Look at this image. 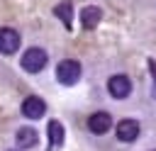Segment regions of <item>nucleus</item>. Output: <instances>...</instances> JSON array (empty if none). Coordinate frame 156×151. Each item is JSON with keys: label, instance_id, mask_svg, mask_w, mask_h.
Listing matches in <instances>:
<instances>
[{"label": "nucleus", "instance_id": "8", "mask_svg": "<svg viewBox=\"0 0 156 151\" xmlns=\"http://www.w3.org/2000/svg\"><path fill=\"white\" fill-rule=\"evenodd\" d=\"M15 141L20 149H34L37 141H39V134L32 129V127H20L17 134H15Z\"/></svg>", "mask_w": 156, "mask_h": 151}, {"label": "nucleus", "instance_id": "12", "mask_svg": "<svg viewBox=\"0 0 156 151\" xmlns=\"http://www.w3.org/2000/svg\"><path fill=\"white\" fill-rule=\"evenodd\" d=\"M151 73H154V95H156V63H151Z\"/></svg>", "mask_w": 156, "mask_h": 151}, {"label": "nucleus", "instance_id": "10", "mask_svg": "<svg viewBox=\"0 0 156 151\" xmlns=\"http://www.w3.org/2000/svg\"><path fill=\"white\" fill-rule=\"evenodd\" d=\"M49 141H51L54 149L63 144V127H61L58 119H51V122H49Z\"/></svg>", "mask_w": 156, "mask_h": 151}, {"label": "nucleus", "instance_id": "6", "mask_svg": "<svg viewBox=\"0 0 156 151\" xmlns=\"http://www.w3.org/2000/svg\"><path fill=\"white\" fill-rule=\"evenodd\" d=\"M139 136V122L136 119H122L117 122V139L119 141H134Z\"/></svg>", "mask_w": 156, "mask_h": 151}, {"label": "nucleus", "instance_id": "13", "mask_svg": "<svg viewBox=\"0 0 156 151\" xmlns=\"http://www.w3.org/2000/svg\"><path fill=\"white\" fill-rule=\"evenodd\" d=\"M10 151H20V149H10Z\"/></svg>", "mask_w": 156, "mask_h": 151}, {"label": "nucleus", "instance_id": "9", "mask_svg": "<svg viewBox=\"0 0 156 151\" xmlns=\"http://www.w3.org/2000/svg\"><path fill=\"white\" fill-rule=\"evenodd\" d=\"M98 22H100V10L93 7V5L83 7V12H80V24H83L85 29H93V27H98Z\"/></svg>", "mask_w": 156, "mask_h": 151}, {"label": "nucleus", "instance_id": "4", "mask_svg": "<svg viewBox=\"0 0 156 151\" xmlns=\"http://www.w3.org/2000/svg\"><path fill=\"white\" fill-rule=\"evenodd\" d=\"M20 49V34L15 32V29H10V27H5V29H0V51L2 54H15Z\"/></svg>", "mask_w": 156, "mask_h": 151}, {"label": "nucleus", "instance_id": "3", "mask_svg": "<svg viewBox=\"0 0 156 151\" xmlns=\"http://www.w3.org/2000/svg\"><path fill=\"white\" fill-rule=\"evenodd\" d=\"M107 90H110V95H112V97L122 100V97H127V95H129L132 83H129V78H127V76H112V78L107 80Z\"/></svg>", "mask_w": 156, "mask_h": 151}, {"label": "nucleus", "instance_id": "5", "mask_svg": "<svg viewBox=\"0 0 156 151\" xmlns=\"http://www.w3.org/2000/svg\"><path fill=\"white\" fill-rule=\"evenodd\" d=\"M110 127H112V117L107 112H95V114L88 117V129L93 134H105Z\"/></svg>", "mask_w": 156, "mask_h": 151}, {"label": "nucleus", "instance_id": "1", "mask_svg": "<svg viewBox=\"0 0 156 151\" xmlns=\"http://www.w3.org/2000/svg\"><path fill=\"white\" fill-rule=\"evenodd\" d=\"M78 78H80V63H78V61L66 58V61H61V63L56 66V80H58V83L73 85V83H78Z\"/></svg>", "mask_w": 156, "mask_h": 151}, {"label": "nucleus", "instance_id": "7", "mask_svg": "<svg viewBox=\"0 0 156 151\" xmlns=\"http://www.w3.org/2000/svg\"><path fill=\"white\" fill-rule=\"evenodd\" d=\"M44 112H46V105L39 97H27L22 102V114L29 119H39V117H44Z\"/></svg>", "mask_w": 156, "mask_h": 151}, {"label": "nucleus", "instance_id": "11", "mask_svg": "<svg viewBox=\"0 0 156 151\" xmlns=\"http://www.w3.org/2000/svg\"><path fill=\"white\" fill-rule=\"evenodd\" d=\"M56 15H58L61 22L71 29V17H73V15H71V2H68V0H63L61 5H56Z\"/></svg>", "mask_w": 156, "mask_h": 151}, {"label": "nucleus", "instance_id": "2", "mask_svg": "<svg viewBox=\"0 0 156 151\" xmlns=\"http://www.w3.org/2000/svg\"><path fill=\"white\" fill-rule=\"evenodd\" d=\"M44 66H46V51H44V49L32 46V49L24 51V56H22V68H24L27 73H39Z\"/></svg>", "mask_w": 156, "mask_h": 151}]
</instances>
